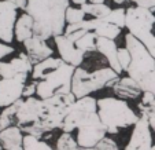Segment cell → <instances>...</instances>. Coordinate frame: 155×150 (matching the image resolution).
Instances as JSON below:
<instances>
[{
	"mask_svg": "<svg viewBox=\"0 0 155 150\" xmlns=\"http://www.w3.org/2000/svg\"><path fill=\"white\" fill-rule=\"evenodd\" d=\"M24 46H25L28 56L33 62V65L50 58L54 54V50L47 44V41L41 37H37V36H33V37L25 40Z\"/></svg>",
	"mask_w": 155,
	"mask_h": 150,
	"instance_id": "obj_15",
	"label": "cell"
},
{
	"mask_svg": "<svg viewBox=\"0 0 155 150\" xmlns=\"http://www.w3.org/2000/svg\"><path fill=\"white\" fill-rule=\"evenodd\" d=\"M125 17H126V10L124 7H118L115 10H111L110 14L103 17V19L107 21V22H111V24L117 25V26L124 29L125 28Z\"/></svg>",
	"mask_w": 155,
	"mask_h": 150,
	"instance_id": "obj_25",
	"label": "cell"
},
{
	"mask_svg": "<svg viewBox=\"0 0 155 150\" xmlns=\"http://www.w3.org/2000/svg\"><path fill=\"white\" fill-rule=\"evenodd\" d=\"M97 113L100 120L107 128V134L114 135L121 130L135 125L139 121L137 116L125 99L114 97H106L97 99Z\"/></svg>",
	"mask_w": 155,
	"mask_h": 150,
	"instance_id": "obj_5",
	"label": "cell"
},
{
	"mask_svg": "<svg viewBox=\"0 0 155 150\" xmlns=\"http://www.w3.org/2000/svg\"><path fill=\"white\" fill-rule=\"evenodd\" d=\"M54 41H55L56 48H58L59 56H61L63 61H66L68 63L76 66V68H78L82 62H84L85 53H82V51L77 47L76 41L69 35L63 33V35L55 36Z\"/></svg>",
	"mask_w": 155,
	"mask_h": 150,
	"instance_id": "obj_12",
	"label": "cell"
},
{
	"mask_svg": "<svg viewBox=\"0 0 155 150\" xmlns=\"http://www.w3.org/2000/svg\"><path fill=\"white\" fill-rule=\"evenodd\" d=\"M96 51H99L100 54L104 55L108 65L111 66L118 74L122 73L124 70L120 65V61H118V47L115 40L107 37H96Z\"/></svg>",
	"mask_w": 155,
	"mask_h": 150,
	"instance_id": "obj_16",
	"label": "cell"
},
{
	"mask_svg": "<svg viewBox=\"0 0 155 150\" xmlns=\"http://www.w3.org/2000/svg\"><path fill=\"white\" fill-rule=\"evenodd\" d=\"M136 6L144 7V9H148L151 11L155 12V0H132Z\"/></svg>",
	"mask_w": 155,
	"mask_h": 150,
	"instance_id": "obj_32",
	"label": "cell"
},
{
	"mask_svg": "<svg viewBox=\"0 0 155 150\" xmlns=\"http://www.w3.org/2000/svg\"><path fill=\"white\" fill-rule=\"evenodd\" d=\"M125 43H126V48L129 50L132 56L130 65H129L126 73L132 79L139 81L144 74L155 70V58L150 54V51L147 50L146 46L132 33H128L125 36Z\"/></svg>",
	"mask_w": 155,
	"mask_h": 150,
	"instance_id": "obj_7",
	"label": "cell"
},
{
	"mask_svg": "<svg viewBox=\"0 0 155 150\" xmlns=\"http://www.w3.org/2000/svg\"><path fill=\"white\" fill-rule=\"evenodd\" d=\"M91 3H104V0H89Z\"/></svg>",
	"mask_w": 155,
	"mask_h": 150,
	"instance_id": "obj_37",
	"label": "cell"
},
{
	"mask_svg": "<svg viewBox=\"0 0 155 150\" xmlns=\"http://www.w3.org/2000/svg\"><path fill=\"white\" fill-rule=\"evenodd\" d=\"M22 130L18 125H10L0 131V145L4 150H24Z\"/></svg>",
	"mask_w": 155,
	"mask_h": 150,
	"instance_id": "obj_18",
	"label": "cell"
},
{
	"mask_svg": "<svg viewBox=\"0 0 155 150\" xmlns=\"http://www.w3.org/2000/svg\"><path fill=\"white\" fill-rule=\"evenodd\" d=\"M33 26H35V21L30 14H28L26 11L22 15H19L15 22V40L19 43H24L25 40L33 37L35 32H33Z\"/></svg>",
	"mask_w": 155,
	"mask_h": 150,
	"instance_id": "obj_19",
	"label": "cell"
},
{
	"mask_svg": "<svg viewBox=\"0 0 155 150\" xmlns=\"http://www.w3.org/2000/svg\"><path fill=\"white\" fill-rule=\"evenodd\" d=\"M0 150H4V149H3V146H2V145H0Z\"/></svg>",
	"mask_w": 155,
	"mask_h": 150,
	"instance_id": "obj_38",
	"label": "cell"
},
{
	"mask_svg": "<svg viewBox=\"0 0 155 150\" xmlns=\"http://www.w3.org/2000/svg\"><path fill=\"white\" fill-rule=\"evenodd\" d=\"M80 7L87 12V15H89L92 18H103L107 14H110V11H111V9L106 3H91V2H87V3L81 4Z\"/></svg>",
	"mask_w": 155,
	"mask_h": 150,
	"instance_id": "obj_22",
	"label": "cell"
},
{
	"mask_svg": "<svg viewBox=\"0 0 155 150\" xmlns=\"http://www.w3.org/2000/svg\"><path fill=\"white\" fill-rule=\"evenodd\" d=\"M33 62L26 53H21L8 62H0V77L11 79L17 76H28L33 70Z\"/></svg>",
	"mask_w": 155,
	"mask_h": 150,
	"instance_id": "obj_13",
	"label": "cell"
},
{
	"mask_svg": "<svg viewBox=\"0 0 155 150\" xmlns=\"http://www.w3.org/2000/svg\"><path fill=\"white\" fill-rule=\"evenodd\" d=\"M24 150H56L51 147L47 142L41 141L40 138H36L33 135L25 134L24 136Z\"/></svg>",
	"mask_w": 155,
	"mask_h": 150,
	"instance_id": "obj_24",
	"label": "cell"
},
{
	"mask_svg": "<svg viewBox=\"0 0 155 150\" xmlns=\"http://www.w3.org/2000/svg\"><path fill=\"white\" fill-rule=\"evenodd\" d=\"M56 150H121V149L115 143V141L107 138V136H104L96 146L84 147L77 143L76 138L70 132H63L59 136L58 142H56Z\"/></svg>",
	"mask_w": 155,
	"mask_h": 150,
	"instance_id": "obj_14",
	"label": "cell"
},
{
	"mask_svg": "<svg viewBox=\"0 0 155 150\" xmlns=\"http://www.w3.org/2000/svg\"><path fill=\"white\" fill-rule=\"evenodd\" d=\"M151 150H155V145H154V146H152V149Z\"/></svg>",
	"mask_w": 155,
	"mask_h": 150,
	"instance_id": "obj_39",
	"label": "cell"
},
{
	"mask_svg": "<svg viewBox=\"0 0 155 150\" xmlns=\"http://www.w3.org/2000/svg\"><path fill=\"white\" fill-rule=\"evenodd\" d=\"M133 127L135 128L132 131L130 139L124 150H151L154 143H152L151 127L148 123V117L140 116L139 121Z\"/></svg>",
	"mask_w": 155,
	"mask_h": 150,
	"instance_id": "obj_10",
	"label": "cell"
},
{
	"mask_svg": "<svg viewBox=\"0 0 155 150\" xmlns=\"http://www.w3.org/2000/svg\"><path fill=\"white\" fill-rule=\"evenodd\" d=\"M113 2H114V3H115V4H118V6H122V4H124V3H125L126 0H113Z\"/></svg>",
	"mask_w": 155,
	"mask_h": 150,
	"instance_id": "obj_36",
	"label": "cell"
},
{
	"mask_svg": "<svg viewBox=\"0 0 155 150\" xmlns=\"http://www.w3.org/2000/svg\"><path fill=\"white\" fill-rule=\"evenodd\" d=\"M18 7L7 0H0V40L10 44L15 39V22Z\"/></svg>",
	"mask_w": 155,
	"mask_h": 150,
	"instance_id": "obj_11",
	"label": "cell"
},
{
	"mask_svg": "<svg viewBox=\"0 0 155 150\" xmlns=\"http://www.w3.org/2000/svg\"><path fill=\"white\" fill-rule=\"evenodd\" d=\"M118 61H120V65H121V68H122V70L124 72L128 70L129 65H130V61H132V56L126 47L118 48Z\"/></svg>",
	"mask_w": 155,
	"mask_h": 150,
	"instance_id": "obj_28",
	"label": "cell"
},
{
	"mask_svg": "<svg viewBox=\"0 0 155 150\" xmlns=\"http://www.w3.org/2000/svg\"><path fill=\"white\" fill-rule=\"evenodd\" d=\"M76 66L59 56H50L33 66L32 79L37 81V97L41 99L58 94L71 92V83Z\"/></svg>",
	"mask_w": 155,
	"mask_h": 150,
	"instance_id": "obj_3",
	"label": "cell"
},
{
	"mask_svg": "<svg viewBox=\"0 0 155 150\" xmlns=\"http://www.w3.org/2000/svg\"><path fill=\"white\" fill-rule=\"evenodd\" d=\"M84 19H87V12L81 7H68V10H66V22L69 25L78 24Z\"/></svg>",
	"mask_w": 155,
	"mask_h": 150,
	"instance_id": "obj_26",
	"label": "cell"
},
{
	"mask_svg": "<svg viewBox=\"0 0 155 150\" xmlns=\"http://www.w3.org/2000/svg\"><path fill=\"white\" fill-rule=\"evenodd\" d=\"M74 4H77V6H81V4L87 3V0H71Z\"/></svg>",
	"mask_w": 155,
	"mask_h": 150,
	"instance_id": "obj_35",
	"label": "cell"
},
{
	"mask_svg": "<svg viewBox=\"0 0 155 150\" xmlns=\"http://www.w3.org/2000/svg\"><path fill=\"white\" fill-rule=\"evenodd\" d=\"M139 84H140L143 92L147 91V92H151V94L155 95V70L144 74V76L139 80Z\"/></svg>",
	"mask_w": 155,
	"mask_h": 150,
	"instance_id": "obj_27",
	"label": "cell"
},
{
	"mask_svg": "<svg viewBox=\"0 0 155 150\" xmlns=\"http://www.w3.org/2000/svg\"><path fill=\"white\" fill-rule=\"evenodd\" d=\"M22 101H24V98L14 102L12 105L3 107V112L0 113V131L10 125H15V114H17V110L19 109Z\"/></svg>",
	"mask_w": 155,
	"mask_h": 150,
	"instance_id": "obj_20",
	"label": "cell"
},
{
	"mask_svg": "<svg viewBox=\"0 0 155 150\" xmlns=\"http://www.w3.org/2000/svg\"><path fill=\"white\" fill-rule=\"evenodd\" d=\"M61 130L70 134L77 130L76 141L80 146H96L107 136V128L97 113V99L91 95L77 98L66 110Z\"/></svg>",
	"mask_w": 155,
	"mask_h": 150,
	"instance_id": "obj_2",
	"label": "cell"
},
{
	"mask_svg": "<svg viewBox=\"0 0 155 150\" xmlns=\"http://www.w3.org/2000/svg\"><path fill=\"white\" fill-rule=\"evenodd\" d=\"M96 37L94 30H85L81 36H80L76 41V46L82 51V53H94L96 51Z\"/></svg>",
	"mask_w": 155,
	"mask_h": 150,
	"instance_id": "obj_21",
	"label": "cell"
},
{
	"mask_svg": "<svg viewBox=\"0 0 155 150\" xmlns=\"http://www.w3.org/2000/svg\"><path fill=\"white\" fill-rule=\"evenodd\" d=\"M113 91L121 99H136L143 94L139 81L132 79L130 76L120 77V80L113 85Z\"/></svg>",
	"mask_w": 155,
	"mask_h": 150,
	"instance_id": "obj_17",
	"label": "cell"
},
{
	"mask_svg": "<svg viewBox=\"0 0 155 150\" xmlns=\"http://www.w3.org/2000/svg\"><path fill=\"white\" fill-rule=\"evenodd\" d=\"M37 94V81L33 80L30 84L25 85V90H24V94H22V98H29L33 97V95Z\"/></svg>",
	"mask_w": 155,
	"mask_h": 150,
	"instance_id": "obj_30",
	"label": "cell"
},
{
	"mask_svg": "<svg viewBox=\"0 0 155 150\" xmlns=\"http://www.w3.org/2000/svg\"><path fill=\"white\" fill-rule=\"evenodd\" d=\"M120 80V74L111 68H100L95 72H88L82 68H76L71 83V92L76 98L91 95L104 87H113Z\"/></svg>",
	"mask_w": 155,
	"mask_h": 150,
	"instance_id": "obj_6",
	"label": "cell"
},
{
	"mask_svg": "<svg viewBox=\"0 0 155 150\" xmlns=\"http://www.w3.org/2000/svg\"><path fill=\"white\" fill-rule=\"evenodd\" d=\"M137 107L139 112H140V116H147L148 117L152 112H155V95L151 94V92L144 91Z\"/></svg>",
	"mask_w": 155,
	"mask_h": 150,
	"instance_id": "obj_23",
	"label": "cell"
},
{
	"mask_svg": "<svg viewBox=\"0 0 155 150\" xmlns=\"http://www.w3.org/2000/svg\"><path fill=\"white\" fill-rule=\"evenodd\" d=\"M76 99L73 92L58 94L45 99L24 98L15 114V125L19 127L24 134L41 139L52 131L61 130L66 110Z\"/></svg>",
	"mask_w": 155,
	"mask_h": 150,
	"instance_id": "obj_1",
	"label": "cell"
},
{
	"mask_svg": "<svg viewBox=\"0 0 155 150\" xmlns=\"http://www.w3.org/2000/svg\"><path fill=\"white\" fill-rule=\"evenodd\" d=\"M28 76H17L11 79L0 80V107L12 105L14 102L22 99Z\"/></svg>",
	"mask_w": 155,
	"mask_h": 150,
	"instance_id": "obj_9",
	"label": "cell"
},
{
	"mask_svg": "<svg viewBox=\"0 0 155 150\" xmlns=\"http://www.w3.org/2000/svg\"><path fill=\"white\" fill-rule=\"evenodd\" d=\"M14 47L10 44H7V43H4V41H0V59L6 58L7 55H10V54L14 53Z\"/></svg>",
	"mask_w": 155,
	"mask_h": 150,
	"instance_id": "obj_31",
	"label": "cell"
},
{
	"mask_svg": "<svg viewBox=\"0 0 155 150\" xmlns=\"http://www.w3.org/2000/svg\"><path fill=\"white\" fill-rule=\"evenodd\" d=\"M155 25V14L154 11L144 7L136 6L126 9L125 17V28L136 36L137 39H141L143 36L152 32Z\"/></svg>",
	"mask_w": 155,
	"mask_h": 150,
	"instance_id": "obj_8",
	"label": "cell"
},
{
	"mask_svg": "<svg viewBox=\"0 0 155 150\" xmlns=\"http://www.w3.org/2000/svg\"><path fill=\"white\" fill-rule=\"evenodd\" d=\"M148 123H150V127H151V130L155 132V112H152L151 114L148 116Z\"/></svg>",
	"mask_w": 155,
	"mask_h": 150,
	"instance_id": "obj_34",
	"label": "cell"
},
{
	"mask_svg": "<svg viewBox=\"0 0 155 150\" xmlns=\"http://www.w3.org/2000/svg\"><path fill=\"white\" fill-rule=\"evenodd\" d=\"M7 2H11L12 4H15L18 9L24 10V11H25V9H26V4H28V0H7Z\"/></svg>",
	"mask_w": 155,
	"mask_h": 150,
	"instance_id": "obj_33",
	"label": "cell"
},
{
	"mask_svg": "<svg viewBox=\"0 0 155 150\" xmlns=\"http://www.w3.org/2000/svg\"><path fill=\"white\" fill-rule=\"evenodd\" d=\"M139 40L146 46L147 50L150 51V54L155 58V35H152V32H151V33H148V35L143 36L141 39H139Z\"/></svg>",
	"mask_w": 155,
	"mask_h": 150,
	"instance_id": "obj_29",
	"label": "cell"
},
{
	"mask_svg": "<svg viewBox=\"0 0 155 150\" xmlns=\"http://www.w3.org/2000/svg\"><path fill=\"white\" fill-rule=\"evenodd\" d=\"M69 4L70 0H28L25 11L33 17L35 36L48 40L63 35Z\"/></svg>",
	"mask_w": 155,
	"mask_h": 150,
	"instance_id": "obj_4",
	"label": "cell"
}]
</instances>
